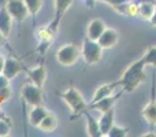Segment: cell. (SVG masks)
I'll list each match as a JSON object with an SVG mask.
<instances>
[{
	"label": "cell",
	"mask_w": 156,
	"mask_h": 137,
	"mask_svg": "<svg viewBox=\"0 0 156 137\" xmlns=\"http://www.w3.org/2000/svg\"><path fill=\"white\" fill-rule=\"evenodd\" d=\"M145 66H147L145 62L141 58V59L136 60L134 63H132L129 67L125 70L123 74L118 80L122 91L132 93L145 81Z\"/></svg>",
	"instance_id": "obj_1"
},
{
	"label": "cell",
	"mask_w": 156,
	"mask_h": 137,
	"mask_svg": "<svg viewBox=\"0 0 156 137\" xmlns=\"http://www.w3.org/2000/svg\"><path fill=\"white\" fill-rule=\"evenodd\" d=\"M59 96L63 99V102L69 106L71 111V119H76L78 117L83 115L85 111L89 110V104L85 102V99L82 97V95L78 92L74 86H69L65 92L59 93Z\"/></svg>",
	"instance_id": "obj_2"
},
{
	"label": "cell",
	"mask_w": 156,
	"mask_h": 137,
	"mask_svg": "<svg viewBox=\"0 0 156 137\" xmlns=\"http://www.w3.org/2000/svg\"><path fill=\"white\" fill-rule=\"evenodd\" d=\"M81 56L83 58L86 65H96L103 58V48L96 40H90L86 37L82 43Z\"/></svg>",
	"instance_id": "obj_3"
},
{
	"label": "cell",
	"mask_w": 156,
	"mask_h": 137,
	"mask_svg": "<svg viewBox=\"0 0 156 137\" xmlns=\"http://www.w3.org/2000/svg\"><path fill=\"white\" fill-rule=\"evenodd\" d=\"M80 56H81V49L74 44H65L56 52L58 63L65 66V67H70V66L76 65L77 60L80 59Z\"/></svg>",
	"instance_id": "obj_4"
},
{
	"label": "cell",
	"mask_w": 156,
	"mask_h": 137,
	"mask_svg": "<svg viewBox=\"0 0 156 137\" xmlns=\"http://www.w3.org/2000/svg\"><path fill=\"white\" fill-rule=\"evenodd\" d=\"M56 34H58V32H55L49 25L40 27V29L37 30V38H38V43H40L37 47V51L40 52V54H45V51L51 47L52 41L55 40Z\"/></svg>",
	"instance_id": "obj_5"
},
{
	"label": "cell",
	"mask_w": 156,
	"mask_h": 137,
	"mask_svg": "<svg viewBox=\"0 0 156 137\" xmlns=\"http://www.w3.org/2000/svg\"><path fill=\"white\" fill-rule=\"evenodd\" d=\"M21 96L27 104L30 106H38L43 104V93L41 88L36 86L34 84H27L21 89Z\"/></svg>",
	"instance_id": "obj_6"
},
{
	"label": "cell",
	"mask_w": 156,
	"mask_h": 137,
	"mask_svg": "<svg viewBox=\"0 0 156 137\" xmlns=\"http://www.w3.org/2000/svg\"><path fill=\"white\" fill-rule=\"evenodd\" d=\"M12 19L18 22H22L27 15H29V10H27L25 0H8L4 5Z\"/></svg>",
	"instance_id": "obj_7"
},
{
	"label": "cell",
	"mask_w": 156,
	"mask_h": 137,
	"mask_svg": "<svg viewBox=\"0 0 156 137\" xmlns=\"http://www.w3.org/2000/svg\"><path fill=\"white\" fill-rule=\"evenodd\" d=\"M74 0H54V8H55V15H54V19L52 22L49 23V26L58 32L59 30V25H60V21L63 19L65 14L67 13V10L71 7Z\"/></svg>",
	"instance_id": "obj_8"
},
{
	"label": "cell",
	"mask_w": 156,
	"mask_h": 137,
	"mask_svg": "<svg viewBox=\"0 0 156 137\" xmlns=\"http://www.w3.org/2000/svg\"><path fill=\"white\" fill-rule=\"evenodd\" d=\"M22 71H27V69L25 67V65L19 60L14 59V58H5V63H4V69H3V74L8 78V80H12L15 78L19 73Z\"/></svg>",
	"instance_id": "obj_9"
},
{
	"label": "cell",
	"mask_w": 156,
	"mask_h": 137,
	"mask_svg": "<svg viewBox=\"0 0 156 137\" xmlns=\"http://www.w3.org/2000/svg\"><path fill=\"white\" fill-rule=\"evenodd\" d=\"M141 115L145 119V122L151 128L156 126V95H155V82H154V91H152V97L148 103L145 104V107L141 111Z\"/></svg>",
	"instance_id": "obj_10"
},
{
	"label": "cell",
	"mask_w": 156,
	"mask_h": 137,
	"mask_svg": "<svg viewBox=\"0 0 156 137\" xmlns=\"http://www.w3.org/2000/svg\"><path fill=\"white\" fill-rule=\"evenodd\" d=\"M119 40V34L115 29H111V27H105V30L103 32V34L99 37L97 43L100 44L103 49H111L116 45Z\"/></svg>",
	"instance_id": "obj_11"
},
{
	"label": "cell",
	"mask_w": 156,
	"mask_h": 137,
	"mask_svg": "<svg viewBox=\"0 0 156 137\" xmlns=\"http://www.w3.org/2000/svg\"><path fill=\"white\" fill-rule=\"evenodd\" d=\"M118 86H119V81H112V82H107V84L100 85L99 88L94 91L93 97H92V100H90V103H89V104L99 102V100L104 99V97H107V96H111V95H112V92L115 91V88H118Z\"/></svg>",
	"instance_id": "obj_12"
},
{
	"label": "cell",
	"mask_w": 156,
	"mask_h": 137,
	"mask_svg": "<svg viewBox=\"0 0 156 137\" xmlns=\"http://www.w3.org/2000/svg\"><path fill=\"white\" fill-rule=\"evenodd\" d=\"M105 23L103 19H92L88 25V29H86V37L90 38V40H99V37L103 34V32L105 30Z\"/></svg>",
	"instance_id": "obj_13"
},
{
	"label": "cell",
	"mask_w": 156,
	"mask_h": 137,
	"mask_svg": "<svg viewBox=\"0 0 156 137\" xmlns=\"http://www.w3.org/2000/svg\"><path fill=\"white\" fill-rule=\"evenodd\" d=\"M27 75H29L32 84H34L38 88H43L44 84H45V80H47V69L44 67L43 65H40L34 69L27 70Z\"/></svg>",
	"instance_id": "obj_14"
},
{
	"label": "cell",
	"mask_w": 156,
	"mask_h": 137,
	"mask_svg": "<svg viewBox=\"0 0 156 137\" xmlns=\"http://www.w3.org/2000/svg\"><path fill=\"white\" fill-rule=\"evenodd\" d=\"M114 118H115V110L114 108H110V110L101 113V117L99 118V126H100L103 136H107L108 130L112 128Z\"/></svg>",
	"instance_id": "obj_15"
},
{
	"label": "cell",
	"mask_w": 156,
	"mask_h": 137,
	"mask_svg": "<svg viewBox=\"0 0 156 137\" xmlns=\"http://www.w3.org/2000/svg\"><path fill=\"white\" fill-rule=\"evenodd\" d=\"M49 111L44 107L43 104H38V106H32V110L29 113V122L32 126L37 128L40 125V122L43 121V118L48 114Z\"/></svg>",
	"instance_id": "obj_16"
},
{
	"label": "cell",
	"mask_w": 156,
	"mask_h": 137,
	"mask_svg": "<svg viewBox=\"0 0 156 137\" xmlns=\"http://www.w3.org/2000/svg\"><path fill=\"white\" fill-rule=\"evenodd\" d=\"M116 99H118V96H107L104 99L99 100V102L89 104V110H97L100 113H104V111L110 110V108H114Z\"/></svg>",
	"instance_id": "obj_17"
},
{
	"label": "cell",
	"mask_w": 156,
	"mask_h": 137,
	"mask_svg": "<svg viewBox=\"0 0 156 137\" xmlns=\"http://www.w3.org/2000/svg\"><path fill=\"white\" fill-rule=\"evenodd\" d=\"M85 118H86V133L90 137H101L103 133L99 126V119H94L88 111H85Z\"/></svg>",
	"instance_id": "obj_18"
},
{
	"label": "cell",
	"mask_w": 156,
	"mask_h": 137,
	"mask_svg": "<svg viewBox=\"0 0 156 137\" xmlns=\"http://www.w3.org/2000/svg\"><path fill=\"white\" fill-rule=\"evenodd\" d=\"M37 128L44 133H52L58 128V117L54 115L52 113H48L43 118V121L40 122V125Z\"/></svg>",
	"instance_id": "obj_19"
},
{
	"label": "cell",
	"mask_w": 156,
	"mask_h": 137,
	"mask_svg": "<svg viewBox=\"0 0 156 137\" xmlns=\"http://www.w3.org/2000/svg\"><path fill=\"white\" fill-rule=\"evenodd\" d=\"M11 26H12V16L10 15L5 7L0 8V32L5 37H8V34H10Z\"/></svg>",
	"instance_id": "obj_20"
},
{
	"label": "cell",
	"mask_w": 156,
	"mask_h": 137,
	"mask_svg": "<svg viewBox=\"0 0 156 137\" xmlns=\"http://www.w3.org/2000/svg\"><path fill=\"white\" fill-rule=\"evenodd\" d=\"M156 4L152 0H143V2L138 3V15L141 16L145 21H149L151 16L154 15Z\"/></svg>",
	"instance_id": "obj_21"
},
{
	"label": "cell",
	"mask_w": 156,
	"mask_h": 137,
	"mask_svg": "<svg viewBox=\"0 0 156 137\" xmlns=\"http://www.w3.org/2000/svg\"><path fill=\"white\" fill-rule=\"evenodd\" d=\"M11 95L10 80L4 74H0V99H8Z\"/></svg>",
	"instance_id": "obj_22"
},
{
	"label": "cell",
	"mask_w": 156,
	"mask_h": 137,
	"mask_svg": "<svg viewBox=\"0 0 156 137\" xmlns=\"http://www.w3.org/2000/svg\"><path fill=\"white\" fill-rule=\"evenodd\" d=\"M144 62H145L147 66H152V67H156V45H152L147 49V52L143 56Z\"/></svg>",
	"instance_id": "obj_23"
},
{
	"label": "cell",
	"mask_w": 156,
	"mask_h": 137,
	"mask_svg": "<svg viewBox=\"0 0 156 137\" xmlns=\"http://www.w3.org/2000/svg\"><path fill=\"white\" fill-rule=\"evenodd\" d=\"M25 4L29 10V15L36 16L43 7V0H25Z\"/></svg>",
	"instance_id": "obj_24"
},
{
	"label": "cell",
	"mask_w": 156,
	"mask_h": 137,
	"mask_svg": "<svg viewBox=\"0 0 156 137\" xmlns=\"http://www.w3.org/2000/svg\"><path fill=\"white\" fill-rule=\"evenodd\" d=\"M127 133H129L127 128H122V126H118V125L114 124L112 128L108 130L107 137H126Z\"/></svg>",
	"instance_id": "obj_25"
},
{
	"label": "cell",
	"mask_w": 156,
	"mask_h": 137,
	"mask_svg": "<svg viewBox=\"0 0 156 137\" xmlns=\"http://www.w3.org/2000/svg\"><path fill=\"white\" fill-rule=\"evenodd\" d=\"M11 132V125L8 121L0 118V137H5L8 136Z\"/></svg>",
	"instance_id": "obj_26"
},
{
	"label": "cell",
	"mask_w": 156,
	"mask_h": 137,
	"mask_svg": "<svg viewBox=\"0 0 156 137\" xmlns=\"http://www.w3.org/2000/svg\"><path fill=\"white\" fill-rule=\"evenodd\" d=\"M148 22H149V23H151L154 27H156V7H155V11H154V15L151 16V19H149Z\"/></svg>",
	"instance_id": "obj_27"
},
{
	"label": "cell",
	"mask_w": 156,
	"mask_h": 137,
	"mask_svg": "<svg viewBox=\"0 0 156 137\" xmlns=\"http://www.w3.org/2000/svg\"><path fill=\"white\" fill-rule=\"evenodd\" d=\"M4 63H5V58L3 55H0V74H3V69H4Z\"/></svg>",
	"instance_id": "obj_28"
},
{
	"label": "cell",
	"mask_w": 156,
	"mask_h": 137,
	"mask_svg": "<svg viewBox=\"0 0 156 137\" xmlns=\"http://www.w3.org/2000/svg\"><path fill=\"white\" fill-rule=\"evenodd\" d=\"M5 38H7V37H5V36L3 34L2 32H0V48H2V47H4V44H5Z\"/></svg>",
	"instance_id": "obj_29"
},
{
	"label": "cell",
	"mask_w": 156,
	"mask_h": 137,
	"mask_svg": "<svg viewBox=\"0 0 156 137\" xmlns=\"http://www.w3.org/2000/svg\"><path fill=\"white\" fill-rule=\"evenodd\" d=\"M141 137H156V133H155V132H151V133H144V135H141Z\"/></svg>",
	"instance_id": "obj_30"
},
{
	"label": "cell",
	"mask_w": 156,
	"mask_h": 137,
	"mask_svg": "<svg viewBox=\"0 0 156 137\" xmlns=\"http://www.w3.org/2000/svg\"><path fill=\"white\" fill-rule=\"evenodd\" d=\"M94 2H96V0H85V3H86V5H88V7H93Z\"/></svg>",
	"instance_id": "obj_31"
}]
</instances>
